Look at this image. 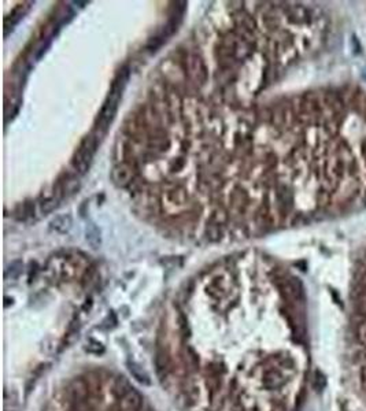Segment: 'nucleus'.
<instances>
[{
	"label": "nucleus",
	"mask_w": 366,
	"mask_h": 411,
	"mask_svg": "<svg viewBox=\"0 0 366 411\" xmlns=\"http://www.w3.org/2000/svg\"><path fill=\"white\" fill-rule=\"evenodd\" d=\"M125 81H126V74H125L124 77L122 76L118 77V80L113 84V88H111V92H110L109 98H107L105 106H103V109L100 111L96 129L100 130L102 133H105L106 130H107V126H109L110 122L113 121L115 113H117L119 99H121V96H122V89H124L125 86Z\"/></svg>",
	"instance_id": "f257e3e1"
},
{
	"label": "nucleus",
	"mask_w": 366,
	"mask_h": 411,
	"mask_svg": "<svg viewBox=\"0 0 366 411\" xmlns=\"http://www.w3.org/2000/svg\"><path fill=\"white\" fill-rule=\"evenodd\" d=\"M96 146H98V143H96L95 137L86 136L81 143L80 148L77 150L74 159H73V167L80 175H84L89 170V166L92 163L94 155H95Z\"/></svg>",
	"instance_id": "f03ea898"
},
{
	"label": "nucleus",
	"mask_w": 366,
	"mask_h": 411,
	"mask_svg": "<svg viewBox=\"0 0 366 411\" xmlns=\"http://www.w3.org/2000/svg\"><path fill=\"white\" fill-rule=\"evenodd\" d=\"M111 180L114 181V184L117 187L124 188L132 180V173H130V170L125 165L115 166L113 171H111Z\"/></svg>",
	"instance_id": "7ed1b4c3"
},
{
	"label": "nucleus",
	"mask_w": 366,
	"mask_h": 411,
	"mask_svg": "<svg viewBox=\"0 0 366 411\" xmlns=\"http://www.w3.org/2000/svg\"><path fill=\"white\" fill-rule=\"evenodd\" d=\"M51 227L55 229L59 233H66L70 231V227L73 225V219L69 214H63V215H58L51 221Z\"/></svg>",
	"instance_id": "20e7f679"
},
{
	"label": "nucleus",
	"mask_w": 366,
	"mask_h": 411,
	"mask_svg": "<svg viewBox=\"0 0 366 411\" xmlns=\"http://www.w3.org/2000/svg\"><path fill=\"white\" fill-rule=\"evenodd\" d=\"M129 370H130V373L133 374L134 378L138 380V381H140V383L143 384H150V377H148V374L146 373V372H143V369L139 368L138 364L136 363H129Z\"/></svg>",
	"instance_id": "39448f33"
},
{
	"label": "nucleus",
	"mask_w": 366,
	"mask_h": 411,
	"mask_svg": "<svg viewBox=\"0 0 366 411\" xmlns=\"http://www.w3.org/2000/svg\"><path fill=\"white\" fill-rule=\"evenodd\" d=\"M58 204H59V199H57L55 196L54 198H50V199H45L44 202H41V204H40V211H41V214H50L53 213L54 210L58 207Z\"/></svg>",
	"instance_id": "423d86ee"
},
{
	"label": "nucleus",
	"mask_w": 366,
	"mask_h": 411,
	"mask_svg": "<svg viewBox=\"0 0 366 411\" xmlns=\"http://www.w3.org/2000/svg\"><path fill=\"white\" fill-rule=\"evenodd\" d=\"M86 240H88V243H89L94 248H98V246L100 244V236L99 231H98L95 226H92L89 231L86 232Z\"/></svg>",
	"instance_id": "0eeeda50"
},
{
	"label": "nucleus",
	"mask_w": 366,
	"mask_h": 411,
	"mask_svg": "<svg viewBox=\"0 0 366 411\" xmlns=\"http://www.w3.org/2000/svg\"><path fill=\"white\" fill-rule=\"evenodd\" d=\"M327 385V380L324 378V376L321 373L315 374V378H314V387L317 391H321L324 389V387Z\"/></svg>",
	"instance_id": "6e6552de"
}]
</instances>
